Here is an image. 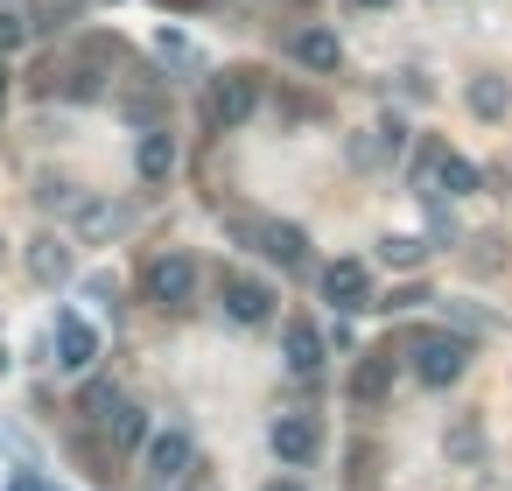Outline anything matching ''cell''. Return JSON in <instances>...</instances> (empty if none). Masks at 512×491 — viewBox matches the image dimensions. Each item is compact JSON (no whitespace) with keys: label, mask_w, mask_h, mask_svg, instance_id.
I'll list each match as a JSON object with an SVG mask.
<instances>
[{"label":"cell","mask_w":512,"mask_h":491,"mask_svg":"<svg viewBox=\"0 0 512 491\" xmlns=\"http://www.w3.org/2000/svg\"><path fill=\"white\" fill-rule=\"evenodd\" d=\"M8 491H50V477H36V470H15V477H8Z\"/></svg>","instance_id":"obj_20"},{"label":"cell","mask_w":512,"mask_h":491,"mask_svg":"<svg viewBox=\"0 0 512 491\" xmlns=\"http://www.w3.org/2000/svg\"><path fill=\"white\" fill-rule=\"evenodd\" d=\"M435 183H442L449 197H470V190H477V169H470L463 155H435Z\"/></svg>","instance_id":"obj_16"},{"label":"cell","mask_w":512,"mask_h":491,"mask_svg":"<svg viewBox=\"0 0 512 491\" xmlns=\"http://www.w3.org/2000/svg\"><path fill=\"white\" fill-rule=\"evenodd\" d=\"M288 50H295V64H309V71H337V57H344V50H337V29H302Z\"/></svg>","instance_id":"obj_13"},{"label":"cell","mask_w":512,"mask_h":491,"mask_svg":"<svg viewBox=\"0 0 512 491\" xmlns=\"http://www.w3.org/2000/svg\"><path fill=\"white\" fill-rule=\"evenodd\" d=\"M379 260H386V267H421V260H428V239L393 232V239H379Z\"/></svg>","instance_id":"obj_17"},{"label":"cell","mask_w":512,"mask_h":491,"mask_svg":"<svg viewBox=\"0 0 512 491\" xmlns=\"http://www.w3.org/2000/svg\"><path fill=\"white\" fill-rule=\"evenodd\" d=\"M267 449H274L288 470L316 463V449H323V428H316V414H274V428H267Z\"/></svg>","instance_id":"obj_3"},{"label":"cell","mask_w":512,"mask_h":491,"mask_svg":"<svg viewBox=\"0 0 512 491\" xmlns=\"http://www.w3.org/2000/svg\"><path fill=\"white\" fill-rule=\"evenodd\" d=\"M190 470H197V442H190L183 428L148 435V477H155V484H183Z\"/></svg>","instance_id":"obj_4"},{"label":"cell","mask_w":512,"mask_h":491,"mask_svg":"<svg viewBox=\"0 0 512 491\" xmlns=\"http://www.w3.org/2000/svg\"><path fill=\"white\" fill-rule=\"evenodd\" d=\"M260 491H302V484H295V477H274V484H260Z\"/></svg>","instance_id":"obj_22"},{"label":"cell","mask_w":512,"mask_h":491,"mask_svg":"<svg viewBox=\"0 0 512 491\" xmlns=\"http://www.w3.org/2000/svg\"><path fill=\"white\" fill-rule=\"evenodd\" d=\"M0 260H8V239H0Z\"/></svg>","instance_id":"obj_25"},{"label":"cell","mask_w":512,"mask_h":491,"mask_svg":"<svg viewBox=\"0 0 512 491\" xmlns=\"http://www.w3.org/2000/svg\"><path fill=\"white\" fill-rule=\"evenodd\" d=\"M281 351H288V372H295V379H316V372H323V330H316V323L295 316V323L281 330Z\"/></svg>","instance_id":"obj_10"},{"label":"cell","mask_w":512,"mask_h":491,"mask_svg":"<svg viewBox=\"0 0 512 491\" xmlns=\"http://www.w3.org/2000/svg\"><path fill=\"white\" fill-rule=\"evenodd\" d=\"M323 295L351 316V309H372V274L358 267V260H337V267H323Z\"/></svg>","instance_id":"obj_9"},{"label":"cell","mask_w":512,"mask_h":491,"mask_svg":"<svg viewBox=\"0 0 512 491\" xmlns=\"http://www.w3.org/2000/svg\"><path fill=\"white\" fill-rule=\"evenodd\" d=\"M407 358H414V379H421V386H449V379H463V365H470V337L421 330V337H407Z\"/></svg>","instance_id":"obj_1"},{"label":"cell","mask_w":512,"mask_h":491,"mask_svg":"<svg viewBox=\"0 0 512 491\" xmlns=\"http://www.w3.org/2000/svg\"><path fill=\"white\" fill-rule=\"evenodd\" d=\"M358 8H386V0H358Z\"/></svg>","instance_id":"obj_24"},{"label":"cell","mask_w":512,"mask_h":491,"mask_svg":"<svg viewBox=\"0 0 512 491\" xmlns=\"http://www.w3.org/2000/svg\"><path fill=\"white\" fill-rule=\"evenodd\" d=\"M232 232L253 239V253H267V260H281V267H302V253H309V239H302L295 225H253V218H232Z\"/></svg>","instance_id":"obj_5"},{"label":"cell","mask_w":512,"mask_h":491,"mask_svg":"<svg viewBox=\"0 0 512 491\" xmlns=\"http://www.w3.org/2000/svg\"><path fill=\"white\" fill-rule=\"evenodd\" d=\"M253 106H260V78H253V71H225V78H218V99H211L218 127H246Z\"/></svg>","instance_id":"obj_7"},{"label":"cell","mask_w":512,"mask_h":491,"mask_svg":"<svg viewBox=\"0 0 512 491\" xmlns=\"http://www.w3.org/2000/svg\"><path fill=\"white\" fill-rule=\"evenodd\" d=\"M449 316H456V323H463V337H484V330H491V316H477V309H470V302H449Z\"/></svg>","instance_id":"obj_19"},{"label":"cell","mask_w":512,"mask_h":491,"mask_svg":"<svg viewBox=\"0 0 512 491\" xmlns=\"http://www.w3.org/2000/svg\"><path fill=\"white\" fill-rule=\"evenodd\" d=\"M29 274H36V281H64V274H71V246H64V239H36Z\"/></svg>","instance_id":"obj_15"},{"label":"cell","mask_w":512,"mask_h":491,"mask_svg":"<svg viewBox=\"0 0 512 491\" xmlns=\"http://www.w3.org/2000/svg\"><path fill=\"white\" fill-rule=\"evenodd\" d=\"M106 428H113V442H120V449H134V442L148 435V421H141L134 407H113V414H106Z\"/></svg>","instance_id":"obj_18"},{"label":"cell","mask_w":512,"mask_h":491,"mask_svg":"<svg viewBox=\"0 0 512 491\" xmlns=\"http://www.w3.org/2000/svg\"><path fill=\"white\" fill-rule=\"evenodd\" d=\"M92 358H99V330H92L78 309H64V316H57V365H64V372H85Z\"/></svg>","instance_id":"obj_8"},{"label":"cell","mask_w":512,"mask_h":491,"mask_svg":"<svg viewBox=\"0 0 512 491\" xmlns=\"http://www.w3.org/2000/svg\"><path fill=\"white\" fill-rule=\"evenodd\" d=\"M15 43H22V22H15V15H0V57H8Z\"/></svg>","instance_id":"obj_21"},{"label":"cell","mask_w":512,"mask_h":491,"mask_svg":"<svg viewBox=\"0 0 512 491\" xmlns=\"http://www.w3.org/2000/svg\"><path fill=\"white\" fill-rule=\"evenodd\" d=\"M134 169H141V183H169V176H176V134H169V127L141 134V148H134Z\"/></svg>","instance_id":"obj_11"},{"label":"cell","mask_w":512,"mask_h":491,"mask_svg":"<svg viewBox=\"0 0 512 491\" xmlns=\"http://www.w3.org/2000/svg\"><path fill=\"white\" fill-rule=\"evenodd\" d=\"M225 316L246 323V330H260V323L274 316V288L253 281V274H225Z\"/></svg>","instance_id":"obj_6"},{"label":"cell","mask_w":512,"mask_h":491,"mask_svg":"<svg viewBox=\"0 0 512 491\" xmlns=\"http://www.w3.org/2000/svg\"><path fill=\"white\" fill-rule=\"evenodd\" d=\"M505 106H512V85L505 78H470V113L477 120H498Z\"/></svg>","instance_id":"obj_14"},{"label":"cell","mask_w":512,"mask_h":491,"mask_svg":"<svg viewBox=\"0 0 512 491\" xmlns=\"http://www.w3.org/2000/svg\"><path fill=\"white\" fill-rule=\"evenodd\" d=\"M141 288H148L155 309H190L197 302V260L190 253H155L148 274H141Z\"/></svg>","instance_id":"obj_2"},{"label":"cell","mask_w":512,"mask_h":491,"mask_svg":"<svg viewBox=\"0 0 512 491\" xmlns=\"http://www.w3.org/2000/svg\"><path fill=\"white\" fill-rule=\"evenodd\" d=\"M386 386H393V351H365L358 372H351V400H358V407H379Z\"/></svg>","instance_id":"obj_12"},{"label":"cell","mask_w":512,"mask_h":491,"mask_svg":"<svg viewBox=\"0 0 512 491\" xmlns=\"http://www.w3.org/2000/svg\"><path fill=\"white\" fill-rule=\"evenodd\" d=\"M0 99H8V71H0Z\"/></svg>","instance_id":"obj_23"}]
</instances>
